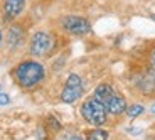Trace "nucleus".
Instances as JSON below:
<instances>
[{
    "label": "nucleus",
    "mask_w": 155,
    "mask_h": 140,
    "mask_svg": "<svg viewBox=\"0 0 155 140\" xmlns=\"http://www.w3.org/2000/svg\"><path fill=\"white\" fill-rule=\"evenodd\" d=\"M14 78L22 88H32L44 78V68L37 61H24L14 71Z\"/></svg>",
    "instance_id": "1"
},
{
    "label": "nucleus",
    "mask_w": 155,
    "mask_h": 140,
    "mask_svg": "<svg viewBox=\"0 0 155 140\" xmlns=\"http://www.w3.org/2000/svg\"><path fill=\"white\" fill-rule=\"evenodd\" d=\"M81 115L88 123L94 125V127H100V125H103L106 122L108 112H106L105 105H103L100 100L91 96L81 105Z\"/></svg>",
    "instance_id": "2"
},
{
    "label": "nucleus",
    "mask_w": 155,
    "mask_h": 140,
    "mask_svg": "<svg viewBox=\"0 0 155 140\" xmlns=\"http://www.w3.org/2000/svg\"><path fill=\"white\" fill-rule=\"evenodd\" d=\"M83 95V81L78 74H69L68 81L64 85V90L61 93V101L62 103H74L81 98Z\"/></svg>",
    "instance_id": "3"
},
{
    "label": "nucleus",
    "mask_w": 155,
    "mask_h": 140,
    "mask_svg": "<svg viewBox=\"0 0 155 140\" xmlns=\"http://www.w3.org/2000/svg\"><path fill=\"white\" fill-rule=\"evenodd\" d=\"M62 27H64V31H68L69 34H74V35H84L91 31V25H89L88 20L78 15L64 17L62 19Z\"/></svg>",
    "instance_id": "4"
},
{
    "label": "nucleus",
    "mask_w": 155,
    "mask_h": 140,
    "mask_svg": "<svg viewBox=\"0 0 155 140\" xmlns=\"http://www.w3.org/2000/svg\"><path fill=\"white\" fill-rule=\"evenodd\" d=\"M54 46V41L47 32H35L31 41V52L34 56H44L47 54Z\"/></svg>",
    "instance_id": "5"
},
{
    "label": "nucleus",
    "mask_w": 155,
    "mask_h": 140,
    "mask_svg": "<svg viewBox=\"0 0 155 140\" xmlns=\"http://www.w3.org/2000/svg\"><path fill=\"white\" fill-rule=\"evenodd\" d=\"M105 108H106V112L111 113V115H120V113H123L125 110H127V101H125V98L121 96V95H118L115 91V93L108 98V101L105 103Z\"/></svg>",
    "instance_id": "6"
},
{
    "label": "nucleus",
    "mask_w": 155,
    "mask_h": 140,
    "mask_svg": "<svg viewBox=\"0 0 155 140\" xmlns=\"http://www.w3.org/2000/svg\"><path fill=\"white\" fill-rule=\"evenodd\" d=\"M25 0H5L4 4V17L7 20H14L17 15H20V12L24 10Z\"/></svg>",
    "instance_id": "7"
},
{
    "label": "nucleus",
    "mask_w": 155,
    "mask_h": 140,
    "mask_svg": "<svg viewBox=\"0 0 155 140\" xmlns=\"http://www.w3.org/2000/svg\"><path fill=\"white\" fill-rule=\"evenodd\" d=\"M113 93H115V90H113L110 85H100L96 90H94V98H96V100H100L101 103L105 105L106 101H108V98L111 96Z\"/></svg>",
    "instance_id": "8"
},
{
    "label": "nucleus",
    "mask_w": 155,
    "mask_h": 140,
    "mask_svg": "<svg viewBox=\"0 0 155 140\" xmlns=\"http://www.w3.org/2000/svg\"><path fill=\"white\" fill-rule=\"evenodd\" d=\"M20 41H22V31L19 27H10V31H8V44L17 46Z\"/></svg>",
    "instance_id": "9"
},
{
    "label": "nucleus",
    "mask_w": 155,
    "mask_h": 140,
    "mask_svg": "<svg viewBox=\"0 0 155 140\" xmlns=\"http://www.w3.org/2000/svg\"><path fill=\"white\" fill-rule=\"evenodd\" d=\"M86 140H108V133H106L105 130H101V128H94V130H91V132L88 133Z\"/></svg>",
    "instance_id": "10"
},
{
    "label": "nucleus",
    "mask_w": 155,
    "mask_h": 140,
    "mask_svg": "<svg viewBox=\"0 0 155 140\" xmlns=\"http://www.w3.org/2000/svg\"><path fill=\"white\" fill-rule=\"evenodd\" d=\"M125 112H127V115L130 118H135V117H138L140 113L143 112V106H142V105H132V106H128Z\"/></svg>",
    "instance_id": "11"
},
{
    "label": "nucleus",
    "mask_w": 155,
    "mask_h": 140,
    "mask_svg": "<svg viewBox=\"0 0 155 140\" xmlns=\"http://www.w3.org/2000/svg\"><path fill=\"white\" fill-rule=\"evenodd\" d=\"M150 74L155 76V49L152 51V54H150Z\"/></svg>",
    "instance_id": "12"
},
{
    "label": "nucleus",
    "mask_w": 155,
    "mask_h": 140,
    "mask_svg": "<svg viewBox=\"0 0 155 140\" xmlns=\"http://www.w3.org/2000/svg\"><path fill=\"white\" fill-rule=\"evenodd\" d=\"M8 101H10V98H8L5 93L0 91V105H8Z\"/></svg>",
    "instance_id": "13"
},
{
    "label": "nucleus",
    "mask_w": 155,
    "mask_h": 140,
    "mask_svg": "<svg viewBox=\"0 0 155 140\" xmlns=\"http://www.w3.org/2000/svg\"><path fill=\"white\" fill-rule=\"evenodd\" d=\"M62 140H83V137H79V135H68V137H64Z\"/></svg>",
    "instance_id": "14"
},
{
    "label": "nucleus",
    "mask_w": 155,
    "mask_h": 140,
    "mask_svg": "<svg viewBox=\"0 0 155 140\" xmlns=\"http://www.w3.org/2000/svg\"><path fill=\"white\" fill-rule=\"evenodd\" d=\"M150 112H152V113H155V103H153V105L150 106Z\"/></svg>",
    "instance_id": "15"
},
{
    "label": "nucleus",
    "mask_w": 155,
    "mask_h": 140,
    "mask_svg": "<svg viewBox=\"0 0 155 140\" xmlns=\"http://www.w3.org/2000/svg\"><path fill=\"white\" fill-rule=\"evenodd\" d=\"M0 42H2V32H0Z\"/></svg>",
    "instance_id": "16"
},
{
    "label": "nucleus",
    "mask_w": 155,
    "mask_h": 140,
    "mask_svg": "<svg viewBox=\"0 0 155 140\" xmlns=\"http://www.w3.org/2000/svg\"><path fill=\"white\" fill-rule=\"evenodd\" d=\"M153 19H155V15H153Z\"/></svg>",
    "instance_id": "17"
}]
</instances>
